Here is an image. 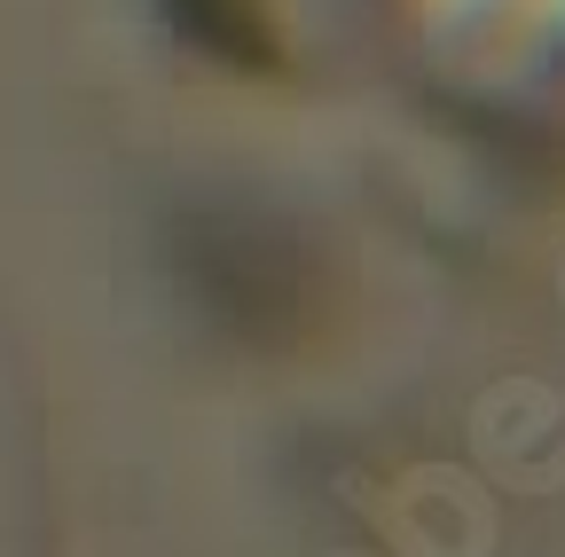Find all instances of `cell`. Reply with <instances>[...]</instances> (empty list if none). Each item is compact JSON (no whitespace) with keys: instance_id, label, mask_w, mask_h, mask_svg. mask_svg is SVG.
Wrapping results in <instances>:
<instances>
[{"instance_id":"obj_1","label":"cell","mask_w":565,"mask_h":557,"mask_svg":"<svg viewBox=\"0 0 565 557\" xmlns=\"http://www.w3.org/2000/svg\"><path fill=\"white\" fill-rule=\"evenodd\" d=\"M166 9L181 17L189 40L221 47V55H236V63H267V55H275L267 32H259V17L244 9V0H166Z\"/></svg>"}]
</instances>
